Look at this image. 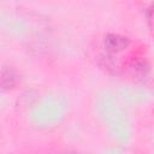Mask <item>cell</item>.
<instances>
[{"label":"cell","instance_id":"obj_8","mask_svg":"<svg viewBox=\"0 0 154 154\" xmlns=\"http://www.w3.org/2000/svg\"><path fill=\"white\" fill-rule=\"evenodd\" d=\"M57 154H77L75 152H61V153H57Z\"/></svg>","mask_w":154,"mask_h":154},{"label":"cell","instance_id":"obj_2","mask_svg":"<svg viewBox=\"0 0 154 154\" xmlns=\"http://www.w3.org/2000/svg\"><path fill=\"white\" fill-rule=\"evenodd\" d=\"M66 109L67 102L61 95L47 94L32 106L30 119L36 126L40 128L54 126L63 120Z\"/></svg>","mask_w":154,"mask_h":154},{"label":"cell","instance_id":"obj_1","mask_svg":"<svg viewBox=\"0 0 154 154\" xmlns=\"http://www.w3.org/2000/svg\"><path fill=\"white\" fill-rule=\"evenodd\" d=\"M97 111L109 134L119 142H128L131 137V124L119 96L112 91H103L97 99Z\"/></svg>","mask_w":154,"mask_h":154},{"label":"cell","instance_id":"obj_3","mask_svg":"<svg viewBox=\"0 0 154 154\" xmlns=\"http://www.w3.org/2000/svg\"><path fill=\"white\" fill-rule=\"evenodd\" d=\"M119 99L128 103H147L152 99V93L144 87L137 85H124L119 90Z\"/></svg>","mask_w":154,"mask_h":154},{"label":"cell","instance_id":"obj_6","mask_svg":"<svg viewBox=\"0 0 154 154\" xmlns=\"http://www.w3.org/2000/svg\"><path fill=\"white\" fill-rule=\"evenodd\" d=\"M1 84L6 89L12 88L16 84V75H14V72L11 69L5 70L2 72V75H1Z\"/></svg>","mask_w":154,"mask_h":154},{"label":"cell","instance_id":"obj_7","mask_svg":"<svg viewBox=\"0 0 154 154\" xmlns=\"http://www.w3.org/2000/svg\"><path fill=\"white\" fill-rule=\"evenodd\" d=\"M103 154H128V153L119 148H111V149H107Z\"/></svg>","mask_w":154,"mask_h":154},{"label":"cell","instance_id":"obj_5","mask_svg":"<svg viewBox=\"0 0 154 154\" xmlns=\"http://www.w3.org/2000/svg\"><path fill=\"white\" fill-rule=\"evenodd\" d=\"M129 69L137 79L144 81V78L149 75V65L144 60H134L130 63Z\"/></svg>","mask_w":154,"mask_h":154},{"label":"cell","instance_id":"obj_4","mask_svg":"<svg viewBox=\"0 0 154 154\" xmlns=\"http://www.w3.org/2000/svg\"><path fill=\"white\" fill-rule=\"evenodd\" d=\"M130 45L128 37L119 35V34H108L103 38V47L107 53L117 54L125 51Z\"/></svg>","mask_w":154,"mask_h":154}]
</instances>
